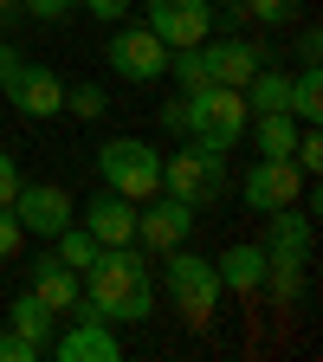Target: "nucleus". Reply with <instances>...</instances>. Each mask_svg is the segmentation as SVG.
Returning <instances> with one entry per match:
<instances>
[{"mask_svg": "<svg viewBox=\"0 0 323 362\" xmlns=\"http://www.w3.org/2000/svg\"><path fill=\"white\" fill-rule=\"evenodd\" d=\"M78 285H84V310L104 324H143L155 310V279L136 246H98V259L78 272Z\"/></svg>", "mask_w": 323, "mask_h": 362, "instance_id": "1", "label": "nucleus"}, {"mask_svg": "<svg viewBox=\"0 0 323 362\" xmlns=\"http://www.w3.org/2000/svg\"><path fill=\"white\" fill-rule=\"evenodd\" d=\"M155 117H162L168 136H188V143H201V149H233L246 136V123H252L246 90H233V84H207V90H194V98H175Z\"/></svg>", "mask_w": 323, "mask_h": 362, "instance_id": "2", "label": "nucleus"}, {"mask_svg": "<svg viewBox=\"0 0 323 362\" xmlns=\"http://www.w3.org/2000/svg\"><path fill=\"white\" fill-rule=\"evenodd\" d=\"M162 291L175 298V310L188 317L194 330H207L213 310H220V272H213V259H201L188 246H168L162 252Z\"/></svg>", "mask_w": 323, "mask_h": 362, "instance_id": "3", "label": "nucleus"}, {"mask_svg": "<svg viewBox=\"0 0 323 362\" xmlns=\"http://www.w3.org/2000/svg\"><path fill=\"white\" fill-rule=\"evenodd\" d=\"M98 175L123 201H149L162 188V149L143 143V136H110V143L98 149Z\"/></svg>", "mask_w": 323, "mask_h": 362, "instance_id": "4", "label": "nucleus"}, {"mask_svg": "<svg viewBox=\"0 0 323 362\" xmlns=\"http://www.w3.org/2000/svg\"><path fill=\"white\" fill-rule=\"evenodd\" d=\"M162 188L181 194L188 207H207L226 194V149H201V143H181L175 156H162Z\"/></svg>", "mask_w": 323, "mask_h": 362, "instance_id": "5", "label": "nucleus"}, {"mask_svg": "<svg viewBox=\"0 0 323 362\" xmlns=\"http://www.w3.org/2000/svg\"><path fill=\"white\" fill-rule=\"evenodd\" d=\"M104 59H110V71H117L123 84H155V78L168 71V45H162L149 26H123V20H117Z\"/></svg>", "mask_w": 323, "mask_h": 362, "instance_id": "6", "label": "nucleus"}, {"mask_svg": "<svg viewBox=\"0 0 323 362\" xmlns=\"http://www.w3.org/2000/svg\"><path fill=\"white\" fill-rule=\"evenodd\" d=\"M188 226H194V207L155 188L149 201H136V246L143 252H168V246H188Z\"/></svg>", "mask_w": 323, "mask_h": 362, "instance_id": "7", "label": "nucleus"}, {"mask_svg": "<svg viewBox=\"0 0 323 362\" xmlns=\"http://www.w3.org/2000/svg\"><path fill=\"white\" fill-rule=\"evenodd\" d=\"M52 349L59 362H117L123 356V337H117V324H104V317H90L84 310V298H78V310H71V324L65 330H52Z\"/></svg>", "mask_w": 323, "mask_h": 362, "instance_id": "8", "label": "nucleus"}, {"mask_svg": "<svg viewBox=\"0 0 323 362\" xmlns=\"http://www.w3.org/2000/svg\"><path fill=\"white\" fill-rule=\"evenodd\" d=\"M13 220L26 226V233L52 240V233H65V226L78 220V201L59 188V181H20V194H13Z\"/></svg>", "mask_w": 323, "mask_h": 362, "instance_id": "9", "label": "nucleus"}, {"mask_svg": "<svg viewBox=\"0 0 323 362\" xmlns=\"http://www.w3.org/2000/svg\"><path fill=\"white\" fill-rule=\"evenodd\" d=\"M240 201H246L252 214L298 207V201H304V175H298V162H271V156H259V162L246 168V181H240Z\"/></svg>", "mask_w": 323, "mask_h": 362, "instance_id": "10", "label": "nucleus"}, {"mask_svg": "<svg viewBox=\"0 0 323 362\" xmlns=\"http://www.w3.org/2000/svg\"><path fill=\"white\" fill-rule=\"evenodd\" d=\"M143 26L168 45V52H175V45H201L213 33V0H149Z\"/></svg>", "mask_w": 323, "mask_h": 362, "instance_id": "11", "label": "nucleus"}, {"mask_svg": "<svg viewBox=\"0 0 323 362\" xmlns=\"http://www.w3.org/2000/svg\"><path fill=\"white\" fill-rule=\"evenodd\" d=\"M0 90H7V104L20 110V117H59L65 110V78L52 71V65H13V78L7 84H0Z\"/></svg>", "mask_w": 323, "mask_h": 362, "instance_id": "12", "label": "nucleus"}, {"mask_svg": "<svg viewBox=\"0 0 323 362\" xmlns=\"http://www.w3.org/2000/svg\"><path fill=\"white\" fill-rule=\"evenodd\" d=\"M201 52H207V65H213V84H233V90H246V78L271 59L259 39H240V33H226V39H201Z\"/></svg>", "mask_w": 323, "mask_h": 362, "instance_id": "13", "label": "nucleus"}, {"mask_svg": "<svg viewBox=\"0 0 323 362\" xmlns=\"http://www.w3.org/2000/svg\"><path fill=\"white\" fill-rule=\"evenodd\" d=\"M26 291H39L59 317H71V310H78V298H84L78 272H71L59 252H33V259H26Z\"/></svg>", "mask_w": 323, "mask_h": 362, "instance_id": "14", "label": "nucleus"}, {"mask_svg": "<svg viewBox=\"0 0 323 362\" xmlns=\"http://www.w3.org/2000/svg\"><path fill=\"white\" fill-rule=\"evenodd\" d=\"M84 226H90L98 246H136V201H123L117 188L90 194L84 201Z\"/></svg>", "mask_w": 323, "mask_h": 362, "instance_id": "15", "label": "nucleus"}, {"mask_svg": "<svg viewBox=\"0 0 323 362\" xmlns=\"http://www.w3.org/2000/svg\"><path fill=\"white\" fill-rule=\"evenodd\" d=\"M271 233H265V259L271 265H310V207H278L265 214Z\"/></svg>", "mask_w": 323, "mask_h": 362, "instance_id": "16", "label": "nucleus"}, {"mask_svg": "<svg viewBox=\"0 0 323 362\" xmlns=\"http://www.w3.org/2000/svg\"><path fill=\"white\" fill-rule=\"evenodd\" d=\"M213 272H220V291H259L265 285V246H252V240H240V246H226L220 259H213Z\"/></svg>", "mask_w": 323, "mask_h": 362, "instance_id": "17", "label": "nucleus"}, {"mask_svg": "<svg viewBox=\"0 0 323 362\" xmlns=\"http://www.w3.org/2000/svg\"><path fill=\"white\" fill-rule=\"evenodd\" d=\"M246 110H252V117H259V110H291V71L265 59V65L246 78Z\"/></svg>", "mask_w": 323, "mask_h": 362, "instance_id": "18", "label": "nucleus"}, {"mask_svg": "<svg viewBox=\"0 0 323 362\" xmlns=\"http://www.w3.org/2000/svg\"><path fill=\"white\" fill-rule=\"evenodd\" d=\"M7 317H13V330H20V337H33L39 349H45V343H52V330H59V310H52V304H45L39 291H20Z\"/></svg>", "mask_w": 323, "mask_h": 362, "instance_id": "19", "label": "nucleus"}, {"mask_svg": "<svg viewBox=\"0 0 323 362\" xmlns=\"http://www.w3.org/2000/svg\"><path fill=\"white\" fill-rule=\"evenodd\" d=\"M162 78H175V84H181V98H194V90H207V84H213V65H207L201 45H175Z\"/></svg>", "mask_w": 323, "mask_h": 362, "instance_id": "20", "label": "nucleus"}, {"mask_svg": "<svg viewBox=\"0 0 323 362\" xmlns=\"http://www.w3.org/2000/svg\"><path fill=\"white\" fill-rule=\"evenodd\" d=\"M291 117L298 123H323V71L317 65H298L291 71Z\"/></svg>", "mask_w": 323, "mask_h": 362, "instance_id": "21", "label": "nucleus"}, {"mask_svg": "<svg viewBox=\"0 0 323 362\" xmlns=\"http://www.w3.org/2000/svg\"><path fill=\"white\" fill-rule=\"evenodd\" d=\"M304 279H310V265H271V259H265V285H259V291H271V304H278V310H298V304H304Z\"/></svg>", "mask_w": 323, "mask_h": 362, "instance_id": "22", "label": "nucleus"}, {"mask_svg": "<svg viewBox=\"0 0 323 362\" xmlns=\"http://www.w3.org/2000/svg\"><path fill=\"white\" fill-rule=\"evenodd\" d=\"M52 252H59L71 272H84L90 259H98V240H90V226H84V220H71L65 233H52Z\"/></svg>", "mask_w": 323, "mask_h": 362, "instance_id": "23", "label": "nucleus"}, {"mask_svg": "<svg viewBox=\"0 0 323 362\" xmlns=\"http://www.w3.org/2000/svg\"><path fill=\"white\" fill-rule=\"evenodd\" d=\"M65 110L90 123V117H104V110H110V98H104V84H65Z\"/></svg>", "mask_w": 323, "mask_h": 362, "instance_id": "24", "label": "nucleus"}, {"mask_svg": "<svg viewBox=\"0 0 323 362\" xmlns=\"http://www.w3.org/2000/svg\"><path fill=\"white\" fill-rule=\"evenodd\" d=\"M240 7H246V20H259V26H285V20L304 13V0H240Z\"/></svg>", "mask_w": 323, "mask_h": 362, "instance_id": "25", "label": "nucleus"}, {"mask_svg": "<svg viewBox=\"0 0 323 362\" xmlns=\"http://www.w3.org/2000/svg\"><path fill=\"white\" fill-rule=\"evenodd\" d=\"M45 349L33 343V337H20V330H7V337H0V362H39Z\"/></svg>", "mask_w": 323, "mask_h": 362, "instance_id": "26", "label": "nucleus"}, {"mask_svg": "<svg viewBox=\"0 0 323 362\" xmlns=\"http://www.w3.org/2000/svg\"><path fill=\"white\" fill-rule=\"evenodd\" d=\"M20 246H26V226L13 220V207H0V259H13Z\"/></svg>", "mask_w": 323, "mask_h": 362, "instance_id": "27", "label": "nucleus"}, {"mask_svg": "<svg viewBox=\"0 0 323 362\" xmlns=\"http://www.w3.org/2000/svg\"><path fill=\"white\" fill-rule=\"evenodd\" d=\"M129 7H136V0H84V13H90V20H104V26L129 20Z\"/></svg>", "mask_w": 323, "mask_h": 362, "instance_id": "28", "label": "nucleus"}, {"mask_svg": "<svg viewBox=\"0 0 323 362\" xmlns=\"http://www.w3.org/2000/svg\"><path fill=\"white\" fill-rule=\"evenodd\" d=\"M20 7H26L33 20H45V26H52V20H65V13L78 7V0H20Z\"/></svg>", "mask_w": 323, "mask_h": 362, "instance_id": "29", "label": "nucleus"}, {"mask_svg": "<svg viewBox=\"0 0 323 362\" xmlns=\"http://www.w3.org/2000/svg\"><path fill=\"white\" fill-rule=\"evenodd\" d=\"M13 194H20V162L0 149V207H13Z\"/></svg>", "mask_w": 323, "mask_h": 362, "instance_id": "30", "label": "nucleus"}, {"mask_svg": "<svg viewBox=\"0 0 323 362\" xmlns=\"http://www.w3.org/2000/svg\"><path fill=\"white\" fill-rule=\"evenodd\" d=\"M317 52H323V39H317V26H304L298 33V65H317Z\"/></svg>", "mask_w": 323, "mask_h": 362, "instance_id": "31", "label": "nucleus"}, {"mask_svg": "<svg viewBox=\"0 0 323 362\" xmlns=\"http://www.w3.org/2000/svg\"><path fill=\"white\" fill-rule=\"evenodd\" d=\"M13 65H20V52H13V45H7V39H0V84H7V78H13Z\"/></svg>", "mask_w": 323, "mask_h": 362, "instance_id": "32", "label": "nucleus"}, {"mask_svg": "<svg viewBox=\"0 0 323 362\" xmlns=\"http://www.w3.org/2000/svg\"><path fill=\"white\" fill-rule=\"evenodd\" d=\"M7 7H20V0H0V13H7Z\"/></svg>", "mask_w": 323, "mask_h": 362, "instance_id": "33", "label": "nucleus"}]
</instances>
